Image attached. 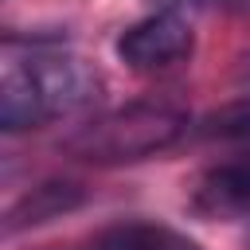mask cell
Masks as SVG:
<instances>
[{"mask_svg": "<svg viewBox=\"0 0 250 250\" xmlns=\"http://www.w3.org/2000/svg\"><path fill=\"white\" fill-rule=\"evenodd\" d=\"M195 207L203 215H246L250 211V152L223 160L195 184Z\"/></svg>", "mask_w": 250, "mask_h": 250, "instance_id": "obj_6", "label": "cell"}, {"mask_svg": "<svg viewBox=\"0 0 250 250\" xmlns=\"http://www.w3.org/2000/svg\"><path fill=\"white\" fill-rule=\"evenodd\" d=\"M51 250H203L188 230L160 219H117Z\"/></svg>", "mask_w": 250, "mask_h": 250, "instance_id": "obj_4", "label": "cell"}, {"mask_svg": "<svg viewBox=\"0 0 250 250\" xmlns=\"http://www.w3.org/2000/svg\"><path fill=\"white\" fill-rule=\"evenodd\" d=\"M188 133H191V117L180 102L137 98V102L86 117L59 141V148L74 160H86L98 168H117V164H137V160L160 156L172 145H180Z\"/></svg>", "mask_w": 250, "mask_h": 250, "instance_id": "obj_2", "label": "cell"}, {"mask_svg": "<svg viewBox=\"0 0 250 250\" xmlns=\"http://www.w3.org/2000/svg\"><path fill=\"white\" fill-rule=\"evenodd\" d=\"M82 203H86V188L78 180H43L4 211V234L16 238L31 227H43L51 219H62V215L78 211Z\"/></svg>", "mask_w": 250, "mask_h": 250, "instance_id": "obj_5", "label": "cell"}, {"mask_svg": "<svg viewBox=\"0 0 250 250\" xmlns=\"http://www.w3.org/2000/svg\"><path fill=\"white\" fill-rule=\"evenodd\" d=\"M195 133L207 141H250V94H238L219 109H211L195 125Z\"/></svg>", "mask_w": 250, "mask_h": 250, "instance_id": "obj_7", "label": "cell"}, {"mask_svg": "<svg viewBox=\"0 0 250 250\" xmlns=\"http://www.w3.org/2000/svg\"><path fill=\"white\" fill-rule=\"evenodd\" d=\"M102 74L86 59L62 51L55 39H31L23 47L8 39L0 66V129L23 133L74 117L102 98Z\"/></svg>", "mask_w": 250, "mask_h": 250, "instance_id": "obj_1", "label": "cell"}, {"mask_svg": "<svg viewBox=\"0 0 250 250\" xmlns=\"http://www.w3.org/2000/svg\"><path fill=\"white\" fill-rule=\"evenodd\" d=\"M195 51V31L180 8H156L117 35V59L137 74H160L188 62Z\"/></svg>", "mask_w": 250, "mask_h": 250, "instance_id": "obj_3", "label": "cell"}]
</instances>
